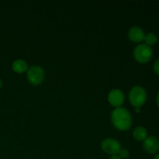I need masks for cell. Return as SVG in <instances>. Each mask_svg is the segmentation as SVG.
Masks as SVG:
<instances>
[{
	"mask_svg": "<svg viewBox=\"0 0 159 159\" xmlns=\"http://www.w3.org/2000/svg\"><path fill=\"white\" fill-rule=\"evenodd\" d=\"M101 148L105 153L112 156V155H117L118 152L121 148V145L117 140L113 138H107L102 141L101 144Z\"/></svg>",
	"mask_w": 159,
	"mask_h": 159,
	"instance_id": "obj_5",
	"label": "cell"
},
{
	"mask_svg": "<svg viewBox=\"0 0 159 159\" xmlns=\"http://www.w3.org/2000/svg\"><path fill=\"white\" fill-rule=\"evenodd\" d=\"M26 76L30 83L34 85H38L44 80L45 73L41 67L35 65L28 68Z\"/></svg>",
	"mask_w": 159,
	"mask_h": 159,
	"instance_id": "obj_4",
	"label": "cell"
},
{
	"mask_svg": "<svg viewBox=\"0 0 159 159\" xmlns=\"http://www.w3.org/2000/svg\"><path fill=\"white\" fill-rule=\"evenodd\" d=\"M135 111H136L137 113H140V112H141V108L137 107V108H135Z\"/></svg>",
	"mask_w": 159,
	"mask_h": 159,
	"instance_id": "obj_16",
	"label": "cell"
},
{
	"mask_svg": "<svg viewBox=\"0 0 159 159\" xmlns=\"http://www.w3.org/2000/svg\"><path fill=\"white\" fill-rule=\"evenodd\" d=\"M133 137L138 141H144L148 138V130L144 127H137L133 130Z\"/></svg>",
	"mask_w": 159,
	"mask_h": 159,
	"instance_id": "obj_10",
	"label": "cell"
},
{
	"mask_svg": "<svg viewBox=\"0 0 159 159\" xmlns=\"http://www.w3.org/2000/svg\"><path fill=\"white\" fill-rule=\"evenodd\" d=\"M144 40L145 42V44L152 47L157 43V41H158V37L153 33H148L146 35H144Z\"/></svg>",
	"mask_w": 159,
	"mask_h": 159,
	"instance_id": "obj_11",
	"label": "cell"
},
{
	"mask_svg": "<svg viewBox=\"0 0 159 159\" xmlns=\"http://www.w3.org/2000/svg\"><path fill=\"white\" fill-rule=\"evenodd\" d=\"M12 68L13 71L19 73V74H21V73L25 72V71H27L28 65L24 60L18 59V60L14 61L12 65Z\"/></svg>",
	"mask_w": 159,
	"mask_h": 159,
	"instance_id": "obj_9",
	"label": "cell"
},
{
	"mask_svg": "<svg viewBox=\"0 0 159 159\" xmlns=\"http://www.w3.org/2000/svg\"><path fill=\"white\" fill-rule=\"evenodd\" d=\"M128 37L132 42L140 43L144 38V30L139 26H133L130 29L128 32Z\"/></svg>",
	"mask_w": 159,
	"mask_h": 159,
	"instance_id": "obj_8",
	"label": "cell"
},
{
	"mask_svg": "<svg viewBox=\"0 0 159 159\" xmlns=\"http://www.w3.org/2000/svg\"><path fill=\"white\" fill-rule=\"evenodd\" d=\"M153 69H154V71L155 72V74L158 75H159V58L157 59L156 61H155V64H154Z\"/></svg>",
	"mask_w": 159,
	"mask_h": 159,
	"instance_id": "obj_13",
	"label": "cell"
},
{
	"mask_svg": "<svg viewBox=\"0 0 159 159\" xmlns=\"http://www.w3.org/2000/svg\"><path fill=\"white\" fill-rule=\"evenodd\" d=\"M109 159H122L121 158H120L118 155H112Z\"/></svg>",
	"mask_w": 159,
	"mask_h": 159,
	"instance_id": "obj_14",
	"label": "cell"
},
{
	"mask_svg": "<svg viewBox=\"0 0 159 159\" xmlns=\"http://www.w3.org/2000/svg\"><path fill=\"white\" fill-rule=\"evenodd\" d=\"M156 101H157V104H158V107H159V93H158V96H157Z\"/></svg>",
	"mask_w": 159,
	"mask_h": 159,
	"instance_id": "obj_15",
	"label": "cell"
},
{
	"mask_svg": "<svg viewBox=\"0 0 159 159\" xmlns=\"http://www.w3.org/2000/svg\"><path fill=\"white\" fill-rule=\"evenodd\" d=\"M129 100L134 108H141L147 100V93L143 87L135 85L129 93Z\"/></svg>",
	"mask_w": 159,
	"mask_h": 159,
	"instance_id": "obj_2",
	"label": "cell"
},
{
	"mask_svg": "<svg viewBox=\"0 0 159 159\" xmlns=\"http://www.w3.org/2000/svg\"><path fill=\"white\" fill-rule=\"evenodd\" d=\"M143 148L149 155H155L159 151V140L156 137H148L143 143Z\"/></svg>",
	"mask_w": 159,
	"mask_h": 159,
	"instance_id": "obj_6",
	"label": "cell"
},
{
	"mask_svg": "<svg viewBox=\"0 0 159 159\" xmlns=\"http://www.w3.org/2000/svg\"><path fill=\"white\" fill-rule=\"evenodd\" d=\"M124 94L120 89H113L108 95V101L110 105L118 108L121 107L124 102Z\"/></svg>",
	"mask_w": 159,
	"mask_h": 159,
	"instance_id": "obj_7",
	"label": "cell"
},
{
	"mask_svg": "<svg viewBox=\"0 0 159 159\" xmlns=\"http://www.w3.org/2000/svg\"><path fill=\"white\" fill-rule=\"evenodd\" d=\"M113 125L120 131H127L132 124V116L130 112L124 107H118L113 110L111 114Z\"/></svg>",
	"mask_w": 159,
	"mask_h": 159,
	"instance_id": "obj_1",
	"label": "cell"
},
{
	"mask_svg": "<svg viewBox=\"0 0 159 159\" xmlns=\"http://www.w3.org/2000/svg\"><path fill=\"white\" fill-rule=\"evenodd\" d=\"M117 155L122 159L127 158H129V156H130V152H129V151L127 150V149L122 148H121L119 152H118Z\"/></svg>",
	"mask_w": 159,
	"mask_h": 159,
	"instance_id": "obj_12",
	"label": "cell"
},
{
	"mask_svg": "<svg viewBox=\"0 0 159 159\" xmlns=\"http://www.w3.org/2000/svg\"><path fill=\"white\" fill-rule=\"evenodd\" d=\"M153 56V51L152 47L141 43L138 44L134 51V57L135 60L141 64H146L150 61Z\"/></svg>",
	"mask_w": 159,
	"mask_h": 159,
	"instance_id": "obj_3",
	"label": "cell"
},
{
	"mask_svg": "<svg viewBox=\"0 0 159 159\" xmlns=\"http://www.w3.org/2000/svg\"><path fill=\"white\" fill-rule=\"evenodd\" d=\"M2 80L0 79V89L2 88Z\"/></svg>",
	"mask_w": 159,
	"mask_h": 159,
	"instance_id": "obj_18",
	"label": "cell"
},
{
	"mask_svg": "<svg viewBox=\"0 0 159 159\" xmlns=\"http://www.w3.org/2000/svg\"><path fill=\"white\" fill-rule=\"evenodd\" d=\"M154 159H159V154H157V155L154 157Z\"/></svg>",
	"mask_w": 159,
	"mask_h": 159,
	"instance_id": "obj_17",
	"label": "cell"
}]
</instances>
